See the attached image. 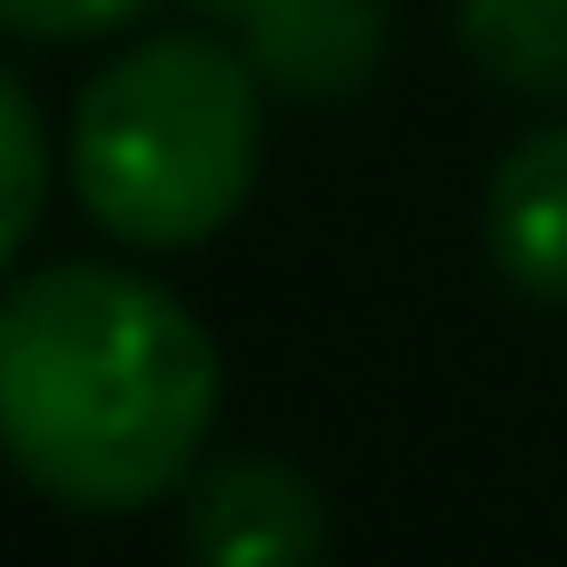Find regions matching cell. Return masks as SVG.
Segmentation results:
<instances>
[{
	"label": "cell",
	"instance_id": "6da1fadb",
	"mask_svg": "<svg viewBox=\"0 0 567 567\" xmlns=\"http://www.w3.org/2000/svg\"><path fill=\"white\" fill-rule=\"evenodd\" d=\"M219 419L209 329L140 269L50 259L0 299V458L80 518L189 488Z\"/></svg>",
	"mask_w": 567,
	"mask_h": 567
},
{
	"label": "cell",
	"instance_id": "7a4b0ae2",
	"mask_svg": "<svg viewBox=\"0 0 567 567\" xmlns=\"http://www.w3.org/2000/svg\"><path fill=\"white\" fill-rule=\"evenodd\" d=\"M259 179V70L219 30H150L70 110V189L120 249H199Z\"/></svg>",
	"mask_w": 567,
	"mask_h": 567
},
{
	"label": "cell",
	"instance_id": "3957f363",
	"mask_svg": "<svg viewBox=\"0 0 567 567\" xmlns=\"http://www.w3.org/2000/svg\"><path fill=\"white\" fill-rule=\"evenodd\" d=\"M239 60L259 70V90L319 110V100H359L389 60V0H199Z\"/></svg>",
	"mask_w": 567,
	"mask_h": 567
},
{
	"label": "cell",
	"instance_id": "277c9868",
	"mask_svg": "<svg viewBox=\"0 0 567 567\" xmlns=\"http://www.w3.org/2000/svg\"><path fill=\"white\" fill-rule=\"evenodd\" d=\"M179 538L209 567H289L329 548V498L289 458H219V468H189Z\"/></svg>",
	"mask_w": 567,
	"mask_h": 567
},
{
	"label": "cell",
	"instance_id": "5b68a950",
	"mask_svg": "<svg viewBox=\"0 0 567 567\" xmlns=\"http://www.w3.org/2000/svg\"><path fill=\"white\" fill-rule=\"evenodd\" d=\"M488 259L508 289L567 309V120L528 130L488 169Z\"/></svg>",
	"mask_w": 567,
	"mask_h": 567
},
{
	"label": "cell",
	"instance_id": "8992f818",
	"mask_svg": "<svg viewBox=\"0 0 567 567\" xmlns=\"http://www.w3.org/2000/svg\"><path fill=\"white\" fill-rule=\"evenodd\" d=\"M458 50L508 100L567 110V0H458Z\"/></svg>",
	"mask_w": 567,
	"mask_h": 567
},
{
	"label": "cell",
	"instance_id": "52a82bcc",
	"mask_svg": "<svg viewBox=\"0 0 567 567\" xmlns=\"http://www.w3.org/2000/svg\"><path fill=\"white\" fill-rule=\"evenodd\" d=\"M40 199H50V130H40L30 90L0 70V269H10L20 239L40 229Z\"/></svg>",
	"mask_w": 567,
	"mask_h": 567
},
{
	"label": "cell",
	"instance_id": "ba28073f",
	"mask_svg": "<svg viewBox=\"0 0 567 567\" xmlns=\"http://www.w3.org/2000/svg\"><path fill=\"white\" fill-rule=\"evenodd\" d=\"M150 0H0V30L20 40H100V30H130Z\"/></svg>",
	"mask_w": 567,
	"mask_h": 567
}]
</instances>
